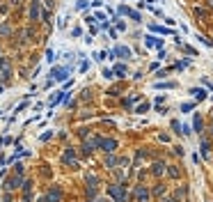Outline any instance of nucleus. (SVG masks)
<instances>
[{
	"label": "nucleus",
	"instance_id": "nucleus-3",
	"mask_svg": "<svg viewBox=\"0 0 213 202\" xmlns=\"http://www.w3.org/2000/svg\"><path fill=\"white\" fill-rule=\"evenodd\" d=\"M149 30H151V32H161V34H172V30H170V28H163V25H158V23H151Z\"/></svg>",
	"mask_w": 213,
	"mask_h": 202
},
{
	"label": "nucleus",
	"instance_id": "nucleus-7",
	"mask_svg": "<svg viewBox=\"0 0 213 202\" xmlns=\"http://www.w3.org/2000/svg\"><path fill=\"white\" fill-rule=\"evenodd\" d=\"M115 74H117V76H124V74H126V67H124V64H117Z\"/></svg>",
	"mask_w": 213,
	"mask_h": 202
},
{
	"label": "nucleus",
	"instance_id": "nucleus-8",
	"mask_svg": "<svg viewBox=\"0 0 213 202\" xmlns=\"http://www.w3.org/2000/svg\"><path fill=\"white\" fill-rule=\"evenodd\" d=\"M103 145H105V149H115V142H112V140H105Z\"/></svg>",
	"mask_w": 213,
	"mask_h": 202
},
{
	"label": "nucleus",
	"instance_id": "nucleus-6",
	"mask_svg": "<svg viewBox=\"0 0 213 202\" xmlns=\"http://www.w3.org/2000/svg\"><path fill=\"white\" fill-rule=\"evenodd\" d=\"M190 92H193V97H197V99H204V97H206L202 87H195V90H190Z\"/></svg>",
	"mask_w": 213,
	"mask_h": 202
},
{
	"label": "nucleus",
	"instance_id": "nucleus-2",
	"mask_svg": "<svg viewBox=\"0 0 213 202\" xmlns=\"http://www.w3.org/2000/svg\"><path fill=\"white\" fill-rule=\"evenodd\" d=\"M112 57H131V51L126 48V46H117L115 48V55Z\"/></svg>",
	"mask_w": 213,
	"mask_h": 202
},
{
	"label": "nucleus",
	"instance_id": "nucleus-9",
	"mask_svg": "<svg viewBox=\"0 0 213 202\" xmlns=\"http://www.w3.org/2000/svg\"><path fill=\"white\" fill-rule=\"evenodd\" d=\"M53 57H55V55H53V51H46V60L53 62Z\"/></svg>",
	"mask_w": 213,
	"mask_h": 202
},
{
	"label": "nucleus",
	"instance_id": "nucleus-4",
	"mask_svg": "<svg viewBox=\"0 0 213 202\" xmlns=\"http://www.w3.org/2000/svg\"><path fill=\"white\" fill-rule=\"evenodd\" d=\"M53 78H57V80L67 78V69H62V67H55V69H53Z\"/></svg>",
	"mask_w": 213,
	"mask_h": 202
},
{
	"label": "nucleus",
	"instance_id": "nucleus-10",
	"mask_svg": "<svg viewBox=\"0 0 213 202\" xmlns=\"http://www.w3.org/2000/svg\"><path fill=\"white\" fill-rule=\"evenodd\" d=\"M149 2H156V0H149Z\"/></svg>",
	"mask_w": 213,
	"mask_h": 202
},
{
	"label": "nucleus",
	"instance_id": "nucleus-5",
	"mask_svg": "<svg viewBox=\"0 0 213 202\" xmlns=\"http://www.w3.org/2000/svg\"><path fill=\"white\" fill-rule=\"evenodd\" d=\"M144 44H147V46H163V41L156 39V37H151V34H147V37H144Z\"/></svg>",
	"mask_w": 213,
	"mask_h": 202
},
{
	"label": "nucleus",
	"instance_id": "nucleus-1",
	"mask_svg": "<svg viewBox=\"0 0 213 202\" xmlns=\"http://www.w3.org/2000/svg\"><path fill=\"white\" fill-rule=\"evenodd\" d=\"M119 14H124V16H131L133 21H140V14H138V11H133L131 7H119Z\"/></svg>",
	"mask_w": 213,
	"mask_h": 202
}]
</instances>
